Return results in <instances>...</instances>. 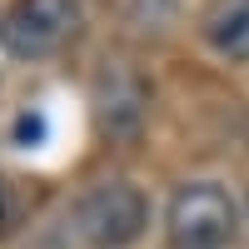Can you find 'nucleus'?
<instances>
[{
  "label": "nucleus",
  "instance_id": "f03ea898",
  "mask_svg": "<svg viewBox=\"0 0 249 249\" xmlns=\"http://www.w3.org/2000/svg\"><path fill=\"white\" fill-rule=\"evenodd\" d=\"M234 199L219 184H184L170 199V239L175 249H224L234 239Z\"/></svg>",
  "mask_w": 249,
  "mask_h": 249
},
{
  "label": "nucleus",
  "instance_id": "423d86ee",
  "mask_svg": "<svg viewBox=\"0 0 249 249\" xmlns=\"http://www.w3.org/2000/svg\"><path fill=\"white\" fill-rule=\"evenodd\" d=\"M45 130H50V124H45V115H40V110H20L15 124H10V144H20V150H35V144L45 140Z\"/></svg>",
  "mask_w": 249,
  "mask_h": 249
},
{
  "label": "nucleus",
  "instance_id": "f257e3e1",
  "mask_svg": "<svg viewBox=\"0 0 249 249\" xmlns=\"http://www.w3.org/2000/svg\"><path fill=\"white\" fill-rule=\"evenodd\" d=\"M80 30V0H10L0 15V45L15 60H40Z\"/></svg>",
  "mask_w": 249,
  "mask_h": 249
},
{
  "label": "nucleus",
  "instance_id": "7ed1b4c3",
  "mask_svg": "<svg viewBox=\"0 0 249 249\" xmlns=\"http://www.w3.org/2000/svg\"><path fill=\"white\" fill-rule=\"evenodd\" d=\"M75 230L90 239V249H120L144 230V199L130 184H95V190L75 204Z\"/></svg>",
  "mask_w": 249,
  "mask_h": 249
},
{
  "label": "nucleus",
  "instance_id": "20e7f679",
  "mask_svg": "<svg viewBox=\"0 0 249 249\" xmlns=\"http://www.w3.org/2000/svg\"><path fill=\"white\" fill-rule=\"evenodd\" d=\"M204 40L224 60H249V0H214L204 10Z\"/></svg>",
  "mask_w": 249,
  "mask_h": 249
},
{
  "label": "nucleus",
  "instance_id": "39448f33",
  "mask_svg": "<svg viewBox=\"0 0 249 249\" xmlns=\"http://www.w3.org/2000/svg\"><path fill=\"white\" fill-rule=\"evenodd\" d=\"M140 115H144V95H140V85L124 70L100 80V124H105L110 135H135Z\"/></svg>",
  "mask_w": 249,
  "mask_h": 249
}]
</instances>
